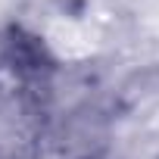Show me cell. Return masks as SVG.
Masks as SVG:
<instances>
[{
  "label": "cell",
  "instance_id": "1",
  "mask_svg": "<svg viewBox=\"0 0 159 159\" xmlns=\"http://www.w3.org/2000/svg\"><path fill=\"white\" fill-rule=\"evenodd\" d=\"M47 47L59 59H81V56L91 53L94 41H91V31L81 22H75V19H56V22L47 25Z\"/></svg>",
  "mask_w": 159,
  "mask_h": 159
}]
</instances>
